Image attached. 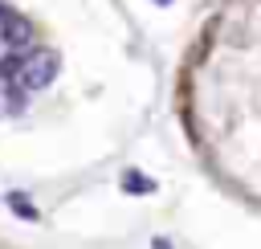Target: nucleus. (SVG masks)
Segmentation results:
<instances>
[{"instance_id": "nucleus-1", "label": "nucleus", "mask_w": 261, "mask_h": 249, "mask_svg": "<svg viewBox=\"0 0 261 249\" xmlns=\"http://www.w3.org/2000/svg\"><path fill=\"white\" fill-rule=\"evenodd\" d=\"M57 65H61V57H57L53 49H33V53H24L20 86H24V90H45V86L57 78Z\"/></svg>"}, {"instance_id": "nucleus-2", "label": "nucleus", "mask_w": 261, "mask_h": 249, "mask_svg": "<svg viewBox=\"0 0 261 249\" xmlns=\"http://www.w3.org/2000/svg\"><path fill=\"white\" fill-rule=\"evenodd\" d=\"M0 45H8V49H29L33 45V20L29 16H20V12H8V20L0 24Z\"/></svg>"}, {"instance_id": "nucleus-3", "label": "nucleus", "mask_w": 261, "mask_h": 249, "mask_svg": "<svg viewBox=\"0 0 261 249\" xmlns=\"http://www.w3.org/2000/svg\"><path fill=\"white\" fill-rule=\"evenodd\" d=\"M8 204H12V212H16L20 220H37V208H33V204H29L20 192H12V196H8Z\"/></svg>"}, {"instance_id": "nucleus-4", "label": "nucleus", "mask_w": 261, "mask_h": 249, "mask_svg": "<svg viewBox=\"0 0 261 249\" xmlns=\"http://www.w3.org/2000/svg\"><path fill=\"white\" fill-rule=\"evenodd\" d=\"M20 65H24V57H20V53L4 57V61H0V82H12V78H20Z\"/></svg>"}, {"instance_id": "nucleus-5", "label": "nucleus", "mask_w": 261, "mask_h": 249, "mask_svg": "<svg viewBox=\"0 0 261 249\" xmlns=\"http://www.w3.org/2000/svg\"><path fill=\"white\" fill-rule=\"evenodd\" d=\"M122 188H126V192H151L155 184L143 180V171H126V176H122Z\"/></svg>"}, {"instance_id": "nucleus-6", "label": "nucleus", "mask_w": 261, "mask_h": 249, "mask_svg": "<svg viewBox=\"0 0 261 249\" xmlns=\"http://www.w3.org/2000/svg\"><path fill=\"white\" fill-rule=\"evenodd\" d=\"M4 20H8V4L0 0V24H4Z\"/></svg>"}, {"instance_id": "nucleus-7", "label": "nucleus", "mask_w": 261, "mask_h": 249, "mask_svg": "<svg viewBox=\"0 0 261 249\" xmlns=\"http://www.w3.org/2000/svg\"><path fill=\"white\" fill-rule=\"evenodd\" d=\"M159 4H167V0H159Z\"/></svg>"}]
</instances>
